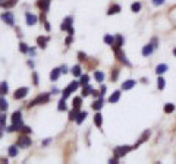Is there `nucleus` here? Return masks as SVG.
<instances>
[{
	"label": "nucleus",
	"instance_id": "7c9ffc66",
	"mask_svg": "<svg viewBox=\"0 0 176 164\" xmlns=\"http://www.w3.org/2000/svg\"><path fill=\"white\" fill-rule=\"evenodd\" d=\"M72 73H73V76H81V68L79 66H73L72 68Z\"/></svg>",
	"mask_w": 176,
	"mask_h": 164
},
{
	"label": "nucleus",
	"instance_id": "aec40b11",
	"mask_svg": "<svg viewBox=\"0 0 176 164\" xmlns=\"http://www.w3.org/2000/svg\"><path fill=\"white\" fill-rule=\"evenodd\" d=\"M93 88L90 87V85H84V89H82V97H87V95H90V94H93Z\"/></svg>",
	"mask_w": 176,
	"mask_h": 164
},
{
	"label": "nucleus",
	"instance_id": "ddd939ff",
	"mask_svg": "<svg viewBox=\"0 0 176 164\" xmlns=\"http://www.w3.org/2000/svg\"><path fill=\"white\" fill-rule=\"evenodd\" d=\"M8 91H9V85H8V82H6V81L0 82V95L8 94Z\"/></svg>",
	"mask_w": 176,
	"mask_h": 164
},
{
	"label": "nucleus",
	"instance_id": "0eeeda50",
	"mask_svg": "<svg viewBox=\"0 0 176 164\" xmlns=\"http://www.w3.org/2000/svg\"><path fill=\"white\" fill-rule=\"evenodd\" d=\"M27 94H28V88H25V87L18 88V89L15 91V98H16V100H21V98H24Z\"/></svg>",
	"mask_w": 176,
	"mask_h": 164
},
{
	"label": "nucleus",
	"instance_id": "bb28decb",
	"mask_svg": "<svg viewBox=\"0 0 176 164\" xmlns=\"http://www.w3.org/2000/svg\"><path fill=\"white\" fill-rule=\"evenodd\" d=\"M16 154H18V145L9 146V155H11V157H16Z\"/></svg>",
	"mask_w": 176,
	"mask_h": 164
},
{
	"label": "nucleus",
	"instance_id": "6ab92c4d",
	"mask_svg": "<svg viewBox=\"0 0 176 164\" xmlns=\"http://www.w3.org/2000/svg\"><path fill=\"white\" fill-rule=\"evenodd\" d=\"M8 107H9V104H8L6 98L0 97V110H2V111H6V110H8Z\"/></svg>",
	"mask_w": 176,
	"mask_h": 164
},
{
	"label": "nucleus",
	"instance_id": "423d86ee",
	"mask_svg": "<svg viewBox=\"0 0 176 164\" xmlns=\"http://www.w3.org/2000/svg\"><path fill=\"white\" fill-rule=\"evenodd\" d=\"M78 87H79V84H78L76 81H73V82H72V84H70L66 89H63V97H65V98H68V97L70 95V92H72V91H75Z\"/></svg>",
	"mask_w": 176,
	"mask_h": 164
},
{
	"label": "nucleus",
	"instance_id": "f257e3e1",
	"mask_svg": "<svg viewBox=\"0 0 176 164\" xmlns=\"http://www.w3.org/2000/svg\"><path fill=\"white\" fill-rule=\"evenodd\" d=\"M49 100H50L49 94H43V95H38L35 100H32V101L28 104V107H34V106H37V104H44V103H49Z\"/></svg>",
	"mask_w": 176,
	"mask_h": 164
},
{
	"label": "nucleus",
	"instance_id": "4be33fe9",
	"mask_svg": "<svg viewBox=\"0 0 176 164\" xmlns=\"http://www.w3.org/2000/svg\"><path fill=\"white\" fill-rule=\"evenodd\" d=\"M94 123H96V126H99V127L103 125V117H101L100 113H96V116H94Z\"/></svg>",
	"mask_w": 176,
	"mask_h": 164
},
{
	"label": "nucleus",
	"instance_id": "e433bc0d",
	"mask_svg": "<svg viewBox=\"0 0 176 164\" xmlns=\"http://www.w3.org/2000/svg\"><path fill=\"white\" fill-rule=\"evenodd\" d=\"M173 110H175V106H173V104H166V106H164V111H166V113H172Z\"/></svg>",
	"mask_w": 176,
	"mask_h": 164
},
{
	"label": "nucleus",
	"instance_id": "c9c22d12",
	"mask_svg": "<svg viewBox=\"0 0 176 164\" xmlns=\"http://www.w3.org/2000/svg\"><path fill=\"white\" fill-rule=\"evenodd\" d=\"M157 87H158V89H163V88H164V79L160 78V76H158V79H157Z\"/></svg>",
	"mask_w": 176,
	"mask_h": 164
},
{
	"label": "nucleus",
	"instance_id": "a19ab883",
	"mask_svg": "<svg viewBox=\"0 0 176 164\" xmlns=\"http://www.w3.org/2000/svg\"><path fill=\"white\" fill-rule=\"evenodd\" d=\"M60 72H62V73H66V72H68V68H66V66H62V68H60Z\"/></svg>",
	"mask_w": 176,
	"mask_h": 164
},
{
	"label": "nucleus",
	"instance_id": "a211bd4d",
	"mask_svg": "<svg viewBox=\"0 0 176 164\" xmlns=\"http://www.w3.org/2000/svg\"><path fill=\"white\" fill-rule=\"evenodd\" d=\"M59 75H60V68L53 69V70H51V73H50V79H51V81H57Z\"/></svg>",
	"mask_w": 176,
	"mask_h": 164
},
{
	"label": "nucleus",
	"instance_id": "393cba45",
	"mask_svg": "<svg viewBox=\"0 0 176 164\" xmlns=\"http://www.w3.org/2000/svg\"><path fill=\"white\" fill-rule=\"evenodd\" d=\"M81 104H82V100H81L79 97H75V98H73V108L79 110V108H81Z\"/></svg>",
	"mask_w": 176,
	"mask_h": 164
},
{
	"label": "nucleus",
	"instance_id": "f8f14e48",
	"mask_svg": "<svg viewBox=\"0 0 176 164\" xmlns=\"http://www.w3.org/2000/svg\"><path fill=\"white\" fill-rule=\"evenodd\" d=\"M153 50H154V46H153V44L144 46V49H142V56H150V54L153 53Z\"/></svg>",
	"mask_w": 176,
	"mask_h": 164
},
{
	"label": "nucleus",
	"instance_id": "f03ea898",
	"mask_svg": "<svg viewBox=\"0 0 176 164\" xmlns=\"http://www.w3.org/2000/svg\"><path fill=\"white\" fill-rule=\"evenodd\" d=\"M60 30H63V31H68V32H69V35H72V34H73V30H72V16H68V18H65L63 24L60 25Z\"/></svg>",
	"mask_w": 176,
	"mask_h": 164
},
{
	"label": "nucleus",
	"instance_id": "39448f33",
	"mask_svg": "<svg viewBox=\"0 0 176 164\" xmlns=\"http://www.w3.org/2000/svg\"><path fill=\"white\" fill-rule=\"evenodd\" d=\"M2 21L6 22L8 25H13V24H15V18H13L12 12H5V13H2Z\"/></svg>",
	"mask_w": 176,
	"mask_h": 164
},
{
	"label": "nucleus",
	"instance_id": "58836bf2",
	"mask_svg": "<svg viewBox=\"0 0 176 164\" xmlns=\"http://www.w3.org/2000/svg\"><path fill=\"white\" fill-rule=\"evenodd\" d=\"M164 3V0H153V5L154 6H160V5H163Z\"/></svg>",
	"mask_w": 176,
	"mask_h": 164
},
{
	"label": "nucleus",
	"instance_id": "c85d7f7f",
	"mask_svg": "<svg viewBox=\"0 0 176 164\" xmlns=\"http://www.w3.org/2000/svg\"><path fill=\"white\" fill-rule=\"evenodd\" d=\"M57 108H59V111H63V110H66V98H65V97H63V98L59 101V107H57Z\"/></svg>",
	"mask_w": 176,
	"mask_h": 164
},
{
	"label": "nucleus",
	"instance_id": "20e7f679",
	"mask_svg": "<svg viewBox=\"0 0 176 164\" xmlns=\"http://www.w3.org/2000/svg\"><path fill=\"white\" fill-rule=\"evenodd\" d=\"M18 146H21V148H27V146H30L31 145V139H30V136H27V135H22V136H19L18 138V144H16Z\"/></svg>",
	"mask_w": 176,
	"mask_h": 164
},
{
	"label": "nucleus",
	"instance_id": "4c0bfd02",
	"mask_svg": "<svg viewBox=\"0 0 176 164\" xmlns=\"http://www.w3.org/2000/svg\"><path fill=\"white\" fill-rule=\"evenodd\" d=\"M5 123H6V116L0 113V126H5Z\"/></svg>",
	"mask_w": 176,
	"mask_h": 164
},
{
	"label": "nucleus",
	"instance_id": "37998d69",
	"mask_svg": "<svg viewBox=\"0 0 176 164\" xmlns=\"http://www.w3.org/2000/svg\"><path fill=\"white\" fill-rule=\"evenodd\" d=\"M70 43H72V37H69V38L66 40V44H70Z\"/></svg>",
	"mask_w": 176,
	"mask_h": 164
},
{
	"label": "nucleus",
	"instance_id": "7ed1b4c3",
	"mask_svg": "<svg viewBox=\"0 0 176 164\" xmlns=\"http://www.w3.org/2000/svg\"><path fill=\"white\" fill-rule=\"evenodd\" d=\"M132 148H134V146H118V148L115 149V158H118V160H119L122 155L128 154Z\"/></svg>",
	"mask_w": 176,
	"mask_h": 164
},
{
	"label": "nucleus",
	"instance_id": "412c9836",
	"mask_svg": "<svg viewBox=\"0 0 176 164\" xmlns=\"http://www.w3.org/2000/svg\"><path fill=\"white\" fill-rule=\"evenodd\" d=\"M167 70V66L164 65V63H161V65H158L157 68H156V73L157 75H161V73H164Z\"/></svg>",
	"mask_w": 176,
	"mask_h": 164
},
{
	"label": "nucleus",
	"instance_id": "f704fd0d",
	"mask_svg": "<svg viewBox=\"0 0 176 164\" xmlns=\"http://www.w3.org/2000/svg\"><path fill=\"white\" fill-rule=\"evenodd\" d=\"M19 50H21L22 53H28L30 49H28V46H27L25 43H21V44H19Z\"/></svg>",
	"mask_w": 176,
	"mask_h": 164
},
{
	"label": "nucleus",
	"instance_id": "a878e982",
	"mask_svg": "<svg viewBox=\"0 0 176 164\" xmlns=\"http://www.w3.org/2000/svg\"><path fill=\"white\" fill-rule=\"evenodd\" d=\"M101 107H103V100H101V98L93 103V108H94V110H101Z\"/></svg>",
	"mask_w": 176,
	"mask_h": 164
},
{
	"label": "nucleus",
	"instance_id": "9d476101",
	"mask_svg": "<svg viewBox=\"0 0 176 164\" xmlns=\"http://www.w3.org/2000/svg\"><path fill=\"white\" fill-rule=\"evenodd\" d=\"M115 53H116V56H118V59L120 60V62H123L126 66H131V63L128 62V59H126V56H125V53H122L120 51V49H118V50H115Z\"/></svg>",
	"mask_w": 176,
	"mask_h": 164
},
{
	"label": "nucleus",
	"instance_id": "c756f323",
	"mask_svg": "<svg viewBox=\"0 0 176 164\" xmlns=\"http://www.w3.org/2000/svg\"><path fill=\"white\" fill-rule=\"evenodd\" d=\"M148 136H150V130H145V132H144V133H142V136H141V138H139V141H138V144H137V145H135V146H138V145H139V144H141V142H144V141H145V139H147V138H148ZM135 146H134V148H135Z\"/></svg>",
	"mask_w": 176,
	"mask_h": 164
},
{
	"label": "nucleus",
	"instance_id": "473e14b6",
	"mask_svg": "<svg viewBox=\"0 0 176 164\" xmlns=\"http://www.w3.org/2000/svg\"><path fill=\"white\" fill-rule=\"evenodd\" d=\"M131 9H132V12H139V9H141V3L135 2V3L131 6Z\"/></svg>",
	"mask_w": 176,
	"mask_h": 164
},
{
	"label": "nucleus",
	"instance_id": "1a4fd4ad",
	"mask_svg": "<svg viewBox=\"0 0 176 164\" xmlns=\"http://www.w3.org/2000/svg\"><path fill=\"white\" fill-rule=\"evenodd\" d=\"M37 5H38V8L46 13V12L49 11V6H50V0H38Z\"/></svg>",
	"mask_w": 176,
	"mask_h": 164
},
{
	"label": "nucleus",
	"instance_id": "ea45409f",
	"mask_svg": "<svg viewBox=\"0 0 176 164\" xmlns=\"http://www.w3.org/2000/svg\"><path fill=\"white\" fill-rule=\"evenodd\" d=\"M32 79H34V85L38 84V75L37 73H32Z\"/></svg>",
	"mask_w": 176,
	"mask_h": 164
},
{
	"label": "nucleus",
	"instance_id": "a18cd8bd",
	"mask_svg": "<svg viewBox=\"0 0 176 164\" xmlns=\"http://www.w3.org/2000/svg\"><path fill=\"white\" fill-rule=\"evenodd\" d=\"M0 2H3V0H0Z\"/></svg>",
	"mask_w": 176,
	"mask_h": 164
},
{
	"label": "nucleus",
	"instance_id": "2eb2a0df",
	"mask_svg": "<svg viewBox=\"0 0 176 164\" xmlns=\"http://www.w3.org/2000/svg\"><path fill=\"white\" fill-rule=\"evenodd\" d=\"M119 98H120V91H115V92L109 97V101H110V103H118Z\"/></svg>",
	"mask_w": 176,
	"mask_h": 164
},
{
	"label": "nucleus",
	"instance_id": "f3484780",
	"mask_svg": "<svg viewBox=\"0 0 176 164\" xmlns=\"http://www.w3.org/2000/svg\"><path fill=\"white\" fill-rule=\"evenodd\" d=\"M12 122H13V123H22L21 111H15V113L12 114Z\"/></svg>",
	"mask_w": 176,
	"mask_h": 164
},
{
	"label": "nucleus",
	"instance_id": "5701e85b",
	"mask_svg": "<svg viewBox=\"0 0 176 164\" xmlns=\"http://www.w3.org/2000/svg\"><path fill=\"white\" fill-rule=\"evenodd\" d=\"M47 41H49V38H46V37H38V38H37V43H38V46H40L41 49L46 47Z\"/></svg>",
	"mask_w": 176,
	"mask_h": 164
},
{
	"label": "nucleus",
	"instance_id": "b1692460",
	"mask_svg": "<svg viewBox=\"0 0 176 164\" xmlns=\"http://www.w3.org/2000/svg\"><path fill=\"white\" fill-rule=\"evenodd\" d=\"M85 117H87V113H85V111L78 113V116H76V123H78V125H81V123L85 120Z\"/></svg>",
	"mask_w": 176,
	"mask_h": 164
},
{
	"label": "nucleus",
	"instance_id": "2f4dec72",
	"mask_svg": "<svg viewBox=\"0 0 176 164\" xmlns=\"http://www.w3.org/2000/svg\"><path fill=\"white\" fill-rule=\"evenodd\" d=\"M88 82H90V76H88V75H82L81 76V84L82 85H88Z\"/></svg>",
	"mask_w": 176,
	"mask_h": 164
},
{
	"label": "nucleus",
	"instance_id": "dca6fc26",
	"mask_svg": "<svg viewBox=\"0 0 176 164\" xmlns=\"http://www.w3.org/2000/svg\"><path fill=\"white\" fill-rule=\"evenodd\" d=\"M119 12H120V6L119 5H112L109 12H107V15H115V13H119Z\"/></svg>",
	"mask_w": 176,
	"mask_h": 164
},
{
	"label": "nucleus",
	"instance_id": "6e6552de",
	"mask_svg": "<svg viewBox=\"0 0 176 164\" xmlns=\"http://www.w3.org/2000/svg\"><path fill=\"white\" fill-rule=\"evenodd\" d=\"M16 3H18V0H3V2H0V6L5 8V9H11V8H13Z\"/></svg>",
	"mask_w": 176,
	"mask_h": 164
},
{
	"label": "nucleus",
	"instance_id": "9b49d317",
	"mask_svg": "<svg viewBox=\"0 0 176 164\" xmlns=\"http://www.w3.org/2000/svg\"><path fill=\"white\" fill-rule=\"evenodd\" d=\"M134 87H135V81H134V79L125 81V82L122 84V89H123V91H126V89H131V88H134Z\"/></svg>",
	"mask_w": 176,
	"mask_h": 164
},
{
	"label": "nucleus",
	"instance_id": "c03bdc74",
	"mask_svg": "<svg viewBox=\"0 0 176 164\" xmlns=\"http://www.w3.org/2000/svg\"><path fill=\"white\" fill-rule=\"evenodd\" d=\"M173 54H175V56H176V49H175V50H173Z\"/></svg>",
	"mask_w": 176,
	"mask_h": 164
},
{
	"label": "nucleus",
	"instance_id": "72a5a7b5",
	"mask_svg": "<svg viewBox=\"0 0 176 164\" xmlns=\"http://www.w3.org/2000/svg\"><path fill=\"white\" fill-rule=\"evenodd\" d=\"M104 41H106L107 44L112 46V44L115 43V37H112V35H106V37H104Z\"/></svg>",
	"mask_w": 176,
	"mask_h": 164
},
{
	"label": "nucleus",
	"instance_id": "cd10ccee",
	"mask_svg": "<svg viewBox=\"0 0 176 164\" xmlns=\"http://www.w3.org/2000/svg\"><path fill=\"white\" fill-rule=\"evenodd\" d=\"M94 78L97 79V82H103V81H104V73H103V72H99V70H97V72L94 73Z\"/></svg>",
	"mask_w": 176,
	"mask_h": 164
},
{
	"label": "nucleus",
	"instance_id": "79ce46f5",
	"mask_svg": "<svg viewBox=\"0 0 176 164\" xmlns=\"http://www.w3.org/2000/svg\"><path fill=\"white\" fill-rule=\"evenodd\" d=\"M79 59H81V60H85V54H84V53H79Z\"/></svg>",
	"mask_w": 176,
	"mask_h": 164
},
{
	"label": "nucleus",
	"instance_id": "4468645a",
	"mask_svg": "<svg viewBox=\"0 0 176 164\" xmlns=\"http://www.w3.org/2000/svg\"><path fill=\"white\" fill-rule=\"evenodd\" d=\"M27 24L28 25H35L37 24V16L32 13H27Z\"/></svg>",
	"mask_w": 176,
	"mask_h": 164
}]
</instances>
